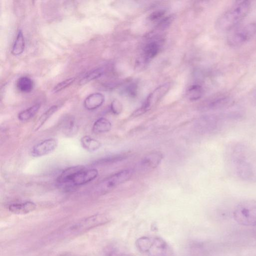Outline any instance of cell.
Listing matches in <instances>:
<instances>
[{
  "label": "cell",
  "instance_id": "obj_1",
  "mask_svg": "<svg viewBox=\"0 0 256 256\" xmlns=\"http://www.w3.org/2000/svg\"><path fill=\"white\" fill-rule=\"evenodd\" d=\"M109 220L106 216L96 214L68 222L46 236L40 240V244H49L72 239L104 225Z\"/></svg>",
  "mask_w": 256,
  "mask_h": 256
},
{
  "label": "cell",
  "instance_id": "obj_2",
  "mask_svg": "<svg viewBox=\"0 0 256 256\" xmlns=\"http://www.w3.org/2000/svg\"><path fill=\"white\" fill-rule=\"evenodd\" d=\"M226 155L228 166L236 178L246 182H256V158L246 145L233 144Z\"/></svg>",
  "mask_w": 256,
  "mask_h": 256
},
{
  "label": "cell",
  "instance_id": "obj_3",
  "mask_svg": "<svg viewBox=\"0 0 256 256\" xmlns=\"http://www.w3.org/2000/svg\"><path fill=\"white\" fill-rule=\"evenodd\" d=\"M250 8L249 0L236 2L217 18L215 24L216 30L222 32L232 30L246 16Z\"/></svg>",
  "mask_w": 256,
  "mask_h": 256
},
{
  "label": "cell",
  "instance_id": "obj_4",
  "mask_svg": "<svg viewBox=\"0 0 256 256\" xmlns=\"http://www.w3.org/2000/svg\"><path fill=\"white\" fill-rule=\"evenodd\" d=\"M98 172L96 169H86L82 166H74L64 170L58 176L57 182L62 187L80 186L94 180Z\"/></svg>",
  "mask_w": 256,
  "mask_h": 256
},
{
  "label": "cell",
  "instance_id": "obj_5",
  "mask_svg": "<svg viewBox=\"0 0 256 256\" xmlns=\"http://www.w3.org/2000/svg\"><path fill=\"white\" fill-rule=\"evenodd\" d=\"M138 250L147 256H174L172 248L164 239L156 236H142L136 241Z\"/></svg>",
  "mask_w": 256,
  "mask_h": 256
},
{
  "label": "cell",
  "instance_id": "obj_6",
  "mask_svg": "<svg viewBox=\"0 0 256 256\" xmlns=\"http://www.w3.org/2000/svg\"><path fill=\"white\" fill-rule=\"evenodd\" d=\"M234 220L244 226H256V200H246L240 202L233 212Z\"/></svg>",
  "mask_w": 256,
  "mask_h": 256
},
{
  "label": "cell",
  "instance_id": "obj_7",
  "mask_svg": "<svg viewBox=\"0 0 256 256\" xmlns=\"http://www.w3.org/2000/svg\"><path fill=\"white\" fill-rule=\"evenodd\" d=\"M256 34V23L250 22L240 26L231 32L227 42L232 48L240 46L251 40Z\"/></svg>",
  "mask_w": 256,
  "mask_h": 256
},
{
  "label": "cell",
  "instance_id": "obj_8",
  "mask_svg": "<svg viewBox=\"0 0 256 256\" xmlns=\"http://www.w3.org/2000/svg\"><path fill=\"white\" fill-rule=\"evenodd\" d=\"M133 172V170L128 168L119 171L109 176L101 181L98 185V192L102 194L108 192L118 186L130 180L132 176Z\"/></svg>",
  "mask_w": 256,
  "mask_h": 256
},
{
  "label": "cell",
  "instance_id": "obj_9",
  "mask_svg": "<svg viewBox=\"0 0 256 256\" xmlns=\"http://www.w3.org/2000/svg\"><path fill=\"white\" fill-rule=\"evenodd\" d=\"M170 89V84L164 83L156 88L147 97L143 105L132 114L134 116L142 114L148 110L150 108L160 100Z\"/></svg>",
  "mask_w": 256,
  "mask_h": 256
},
{
  "label": "cell",
  "instance_id": "obj_10",
  "mask_svg": "<svg viewBox=\"0 0 256 256\" xmlns=\"http://www.w3.org/2000/svg\"><path fill=\"white\" fill-rule=\"evenodd\" d=\"M58 142L54 138L44 140L36 144L32 150V155L40 157L52 152L57 147Z\"/></svg>",
  "mask_w": 256,
  "mask_h": 256
},
{
  "label": "cell",
  "instance_id": "obj_11",
  "mask_svg": "<svg viewBox=\"0 0 256 256\" xmlns=\"http://www.w3.org/2000/svg\"><path fill=\"white\" fill-rule=\"evenodd\" d=\"M163 156L158 152H150L140 161L138 168L142 171H150L156 168L162 160Z\"/></svg>",
  "mask_w": 256,
  "mask_h": 256
},
{
  "label": "cell",
  "instance_id": "obj_12",
  "mask_svg": "<svg viewBox=\"0 0 256 256\" xmlns=\"http://www.w3.org/2000/svg\"><path fill=\"white\" fill-rule=\"evenodd\" d=\"M104 102V96L100 92H94L88 95L84 100V106L88 110H95L100 108Z\"/></svg>",
  "mask_w": 256,
  "mask_h": 256
},
{
  "label": "cell",
  "instance_id": "obj_13",
  "mask_svg": "<svg viewBox=\"0 0 256 256\" xmlns=\"http://www.w3.org/2000/svg\"><path fill=\"white\" fill-rule=\"evenodd\" d=\"M36 208V204L34 202L26 201L10 204L8 210L14 214H24L32 212Z\"/></svg>",
  "mask_w": 256,
  "mask_h": 256
},
{
  "label": "cell",
  "instance_id": "obj_14",
  "mask_svg": "<svg viewBox=\"0 0 256 256\" xmlns=\"http://www.w3.org/2000/svg\"><path fill=\"white\" fill-rule=\"evenodd\" d=\"M112 128L110 122L105 118L96 120L92 126V131L96 134H100L109 132Z\"/></svg>",
  "mask_w": 256,
  "mask_h": 256
},
{
  "label": "cell",
  "instance_id": "obj_15",
  "mask_svg": "<svg viewBox=\"0 0 256 256\" xmlns=\"http://www.w3.org/2000/svg\"><path fill=\"white\" fill-rule=\"evenodd\" d=\"M80 144L84 150L90 152L96 151L101 146L100 141L89 136H83L80 139Z\"/></svg>",
  "mask_w": 256,
  "mask_h": 256
},
{
  "label": "cell",
  "instance_id": "obj_16",
  "mask_svg": "<svg viewBox=\"0 0 256 256\" xmlns=\"http://www.w3.org/2000/svg\"><path fill=\"white\" fill-rule=\"evenodd\" d=\"M63 124V131L66 135L68 136H72L76 134L78 131V126L72 116H68L66 118Z\"/></svg>",
  "mask_w": 256,
  "mask_h": 256
},
{
  "label": "cell",
  "instance_id": "obj_17",
  "mask_svg": "<svg viewBox=\"0 0 256 256\" xmlns=\"http://www.w3.org/2000/svg\"><path fill=\"white\" fill-rule=\"evenodd\" d=\"M34 86L33 80L28 76H22L18 78L16 82L18 90L23 93L30 92Z\"/></svg>",
  "mask_w": 256,
  "mask_h": 256
},
{
  "label": "cell",
  "instance_id": "obj_18",
  "mask_svg": "<svg viewBox=\"0 0 256 256\" xmlns=\"http://www.w3.org/2000/svg\"><path fill=\"white\" fill-rule=\"evenodd\" d=\"M58 106L56 105H54L50 106L46 112H44L38 118L33 127V130L36 132L49 119V118L58 110Z\"/></svg>",
  "mask_w": 256,
  "mask_h": 256
},
{
  "label": "cell",
  "instance_id": "obj_19",
  "mask_svg": "<svg viewBox=\"0 0 256 256\" xmlns=\"http://www.w3.org/2000/svg\"><path fill=\"white\" fill-rule=\"evenodd\" d=\"M25 48V40L23 32L19 30L16 37L12 47V54L14 56H18L22 54Z\"/></svg>",
  "mask_w": 256,
  "mask_h": 256
},
{
  "label": "cell",
  "instance_id": "obj_20",
  "mask_svg": "<svg viewBox=\"0 0 256 256\" xmlns=\"http://www.w3.org/2000/svg\"><path fill=\"white\" fill-rule=\"evenodd\" d=\"M160 50L159 44L156 42H151L147 44L144 48V56L146 60L154 58Z\"/></svg>",
  "mask_w": 256,
  "mask_h": 256
},
{
  "label": "cell",
  "instance_id": "obj_21",
  "mask_svg": "<svg viewBox=\"0 0 256 256\" xmlns=\"http://www.w3.org/2000/svg\"><path fill=\"white\" fill-rule=\"evenodd\" d=\"M40 107V105L37 104L22 110L18 114V119L21 122L28 121L36 114Z\"/></svg>",
  "mask_w": 256,
  "mask_h": 256
},
{
  "label": "cell",
  "instance_id": "obj_22",
  "mask_svg": "<svg viewBox=\"0 0 256 256\" xmlns=\"http://www.w3.org/2000/svg\"><path fill=\"white\" fill-rule=\"evenodd\" d=\"M104 71L102 68H97L88 72L80 81V85L85 84L90 82L97 79L100 77L104 74Z\"/></svg>",
  "mask_w": 256,
  "mask_h": 256
},
{
  "label": "cell",
  "instance_id": "obj_23",
  "mask_svg": "<svg viewBox=\"0 0 256 256\" xmlns=\"http://www.w3.org/2000/svg\"><path fill=\"white\" fill-rule=\"evenodd\" d=\"M202 88L198 84L191 86L187 91L186 96L190 100H199L202 96Z\"/></svg>",
  "mask_w": 256,
  "mask_h": 256
},
{
  "label": "cell",
  "instance_id": "obj_24",
  "mask_svg": "<svg viewBox=\"0 0 256 256\" xmlns=\"http://www.w3.org/2000/svg\"><path fill=\"white\" fill-rule=\"evenodd\" d=\"M104 256H132L114 244L107 246L104 250Z\"/></svg>",
  "mask_w": 256,
  "mask_h": 256
},
{
  "label": "cell",
  "instance_id": "obj_25",
  "mask_svg": "<svg viewBox=\"0 0 256 256\" xmlns=\"http://www.w3.org/2000/svg\"><path fill=\"white\" fill-rule=\"evenodd\" d=\"M76 78L72 77L67 78L58 83L53 88L54 92H58L70 86L75 80Z\"/></svg>",
  "mask_w": 256,
  "mask_h": 256
},
{
  "label": "cell",
  "instance_id": "obj_26",
  "mask_svg": "<svg viewBox=\"0 0 256 256\" xmlns=\"http://www.w3.org/2000/svg\"><path fill=\"white\" fill-rule=\"evenodd\" d=\"M174 19V15H170L160 20L156 28L160 30H164L169 27Z\"/></svg>",
  "mask_w": 256,
  "mask_h": 256
},
{
  "label": "cell",
  "instance_id": "obj_27",
  "mask_svg": "<svg viewBox=\"0 0 256 256\" xmlns=\"http://www.w3.org/2000/svg\"><path fill=\"white\" fill-rule=\"evenodd\" d=\"M111 112L116 115L120 114L122 110V105L118 100H114L110 104Z\"/></svg>",
  "mask_w": 256,
  "mask_h": 256
},
{
  "label": "cell",
  "instance_id": "obj_28",
  "mask_svg": "<svg viewBox=\"0 0 256 256\" xmlns=\"http://www.w3.org/2000/svg\"><path fill=\"white\" fill-rule=\"evenodd\" d=\"M165 11L164 10H158L152 12L148 17L149 20L151 22H157L164 18Z\"/></svg>",
  "mask_w": 256,
  "mask_h": 256
},
{
  "label": "cell",
  "instance_id": "obj_29",
  "mask_svg": "<svg viewBox=\"0 0 256 256\" xmlns=\"http://www.w3.org/2000/svg\"><path fill=\"white\" fill-rule=\"evenodd\" d=\"M126 90V92L130 96L134 98L137 94L138 86L136 84L132 83L128 86Z\"/></svg>",
  "mask_w": 256,
  "mask_h": 256
},
{
  "label": "cell",
  "instance_id": "obj_30",
  "mask_svg": "<svg viewBox=\"0 0 256 256\" xmlns=\"http://www.w3.org/2000/svg\"><path fill=\"white\" fill-rule=\"evenodd\" d=\"M254 100L255 102H256V92L254 94Z\"/></svg>",
  "mask_w": 256,
  "mask_h": 256
}]
</instances>
